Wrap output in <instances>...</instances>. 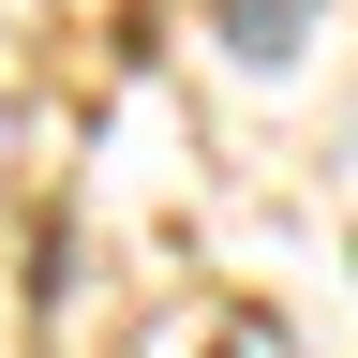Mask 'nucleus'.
I'll use <instances>...</instances> for the list:
<instances>
[{
    "mask_svg": "<svg viewBox=\"0 0 358 358\" xmlns=\"http://www.w3.org/2000/svg\"><path fill=\"white\" fill-rule=\"evenodd\" d=\"M224 30H239V60L268 75V60H299V0H224Z\"/></svg>",
    "mask_w": 358,
    "mask_h": 358,
    "instance_id": "f257e3e1",
    "label": "nucleus"
}]
</instances>
